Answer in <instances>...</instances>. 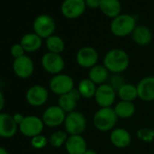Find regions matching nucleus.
<instances>
[{"mask_svg":"<svg viewBox=\"0 0 154 154\" xmlns=\"http://www.w3.org/2000/svg\"><path fill=\"white\" fill-rule=\"evenodd\" d=\"M0 154H9V153H8V151L5 148L0 147Z\"/></svg>","mask_w":154,"mask_h":154,"instance_id":"37","label":"nucleus"},{"mask_svg":"<svg viewBox=\"0 0 154 154\" xmlns=\"http://www.w3.org/2000/svg\"><path fill=\"white\" fill-rule=\"evenodd\" d=\"M10 53H11V55L16 59V58H19L23 55H25V49L23 48V46L19 44H15L12 45L11 47V50H10Z\"/></svg>","mask_w":154,"mask_h":154,"instance_id":"32","label":"nucleus"},{"mask_svg":"<svg viewBox=\"0 0 154 154\" xmlns=\"http://www.w3.org/2000/svg\"><path fill=\"white\" fill-rule=\"evenodd\" d=\"M49 97L47 89L40 85H35L31 86L26 94V99L29 105L33 107H40L46 103Z\"/></svg>","mask_w":154,"mask_h":154,"instance_id":"14","label":"nucleus"},{"mask_svg":"<svg viewBox=\"0 0 154 154\" xmlns=\"http://www.w3.org/2000/svg\"><path fill=\"white\" fill-rule=\"evenodd\" d=\"M110 141L114 147L124 149L131 144V135L126 129L114 128L110 133Z\"/></svg>","mask_w":154,"mask_h":154,"instance_id":"19","label":"nucleus"},{"mask_svg":"<svg viewBox=\"0 0 154 154\" xmlns=\"http://www.w3.org/2000/svg\"><path fill=\"white\" fill-rule=\"evenodd\" d=\"M85 154H98L94 149H88L86 151H85Z\"/></svg>","mask_w":154,"mask_h":154,"instance_id":"36","label":"nucleus"},{"mask_svg":"<svg viewBox=\"0 0 154 154\" xmlns=\"http://www.w3.org/2000/svg\"><path fill=\"white\" fill-rule=\"evenodd\" d=\"M138 98L144 102L154 101V76H146L137 84Z\"/></svg>","mask_w":154,"mask_h":154,"instance_id":"15","label":"nucleus"},{"mask_svg":"<svg viewBox=\"0 0 154 154\" xmlns=\"http://www.w3.org/2000/svg\"><path fill=\"white\" fill-rule=\"evenodd\" d=\"M88 78L96 85L107 84L110 78V72L105 68L103 64H96L89 69Z\"/></svg>","mask_w":154,"mask_h":154,"instance_id":"20","label":"nucleus"},{"mask_svg":"<svg viewBox=\"0 0 154 154\" xmlns=\"http://www.w3.org/2000/svg\"><path fill=\"white\" fill-rule=\"evenodd\" d=\"M45 128L42 118L36 115H27L18 126L19 131L26 137L33 138L42 134Z\"/></svg>","mask_w":154,"mask_h":154,"instance_id":"6","label":"nucleus"},{"mask_svg":"<svg viewBox=\"0 0 154 154\" xmlns=\"http://www.w3.org/2000/svg\"><path fill=\"white\" fill-rule=\"evenodd\" d=\"M49 89L57 95H63L74 89V82L72 77L66 73L54 75L49 82Z\"/></svg>","mask_w":154,"mask_h":154,"instance_id":"5","label":"nucleus"},{"mask_svg":"<svg viewBox=\"0 0 154 154\" xmlns=\"http://www.w3.org/2000/svg\"><path fill=\"white\" fill-rule=\"evenodd\" d=\"M116 115L118 118L121 119H129L135 113L136 107L133 103L131 102H125V101H120L118 102L114 108H113Z\"/></svg>","mask_w":154,"mask_h":154,"instance_id":"25","label":"nucleus"},{"mask_svg":"<svg viewBox=\"0 0 154 154\" xmlns=\"http://www.w3.org/2000/svg\"><path fill=\"white\" fill-rule=\"evenodd\" d=\"M68 133L63 131H56L53 132L48 138L49 144L54 148H60L65 145V142L68 139Z\"/></svg>","mask_w":154,"mask_h":154,"instance_id":"28","label":"nucleus"},{"mask_svg":"<svg viewBox=\"0 0 154 154\" xmlns=\"http://www.w3.org/2000/svg\"><path fill=\"white\" fill-rule=\"evenodd\" d=\"M137 136L139 137L140 140L145 141V142H149L154 140V130L151 129H140L137 131Z\"/></svg>","mask_w":154,"mask_h":154,"instance_id":"31","label":"nucleus"},{"mask_svg":"<svg viewBox=\"0 0 154 154\" xmlns=\"http://www.w3.org/2000/svg\"><path fill=\"white\" fill-rule=\"evenodd\" d=\"M18 125L15 122L13 115L6 112H0V137L8 139L16 135Z\"/></svg>","mask_w":154,"mask_h":154,"instance_id":"16","label":"nucleus"},{"mask_svg":"<svg viewBox=\"0 0 154 154\" xmlns=\"http://www.w3.org/2000/svg\"><path fill=\"white\" fill-rule=\"evenodd\" d=\"M100 9L107 17L113 19L122 14V4L120 0H101Z\"/></svg>","mask_w":154,"mask_h":154,"instance_id":"23","label":"nucleus"},{"mask_svg":"<svg viewBox=\"0 0 154 154\" xmlns=\"http://www.w3.org/2000/svg\"><path fill=\"white\" fill-rule=\"evenodd\" d=\"M5 96L3 94V93L1 92V90H0V112H2L4 107H5Z\"/></svg>","mask_w":154,"mask_h":154,"instance_id":"35","label":"nucleus"},{"mask_svg":"<svg viewBox=\"0 0 154 154\" xmlns=\"http://www.w3.org/2000/svg\"><path fill=\"white\" fill-rule=\"evenodd\" d=\"M132 41L140 46L148 45L152 41V33L150 29L145 26H137L131 35Z\"/></svg>","mask_w":154,"mask_h":154,"instance_id":"21","label":"nucleus"},{"mask_svg":"<svg viewBox=\"0 0 154 154\" xmlns=\"http://www.w3.org/2000/svg\"><path fill=\"white\" fill-rule=\"evenodd\" d=\"M63 124L68 135H82L86 129L87 121L82 112L74 111L66 114Z\"/></svg>","mask_w":154,"mask_h":154,"instance_id":"4","label":"nucleus"},{"mask_svg":"<svg viewBox=\"0 0 154 154\" xmlns=\"http://www.w3.org/2000/svg\"><path fill=\"white\" fill-rule=\"evenodd\" d=\"M103 65L112 74H121L130 65L128 54L120 48H113L108 51L103 57Z\"/></svg>","mask_w":154,"mask_h":154,"instance_id":"1","label":"nucleus"},{"mask_svg":"<svg viewBox=\"0 0 154 154\" xmlns=\"http://www.w3.org/2000/svg\"><path fill=\"white\" fill-rule=\"evenodd\" d=\"M48 143H49L48 139L42 134L31 138V145L33 146V148L36 149H41L45 148Z\"/></svg>","mask_w":154,"mask_h":154,"instance_id":"30","label":"nucleus"},{"mask_svg":"<svg viewBox=\"0 0 154 154\" xmlns=\"http://www.w3.org/2000/svg\"><path fill=\"white\" fill-rule=\"evenodd\" d=\"M25 117H26V116H24L22 113H19V112H17V113H15V114L13 115V119H14L15 122H16L18 126H19V125L21 124V122L24 121Z\"/></svg>","mask_w":154,"mask_h":154,"instance_id":"34","label":"nucleus"},{"mask_svg":"<svg viewBox=\"0 0 154 154\" xmlns=\"http://www.w3.org/2000/svg\"><path fill=\"white\" fill-rule=\"evenodd\" d=\"M86 8L95 9V8H100L101 5V0H85Z\"/></svg>","mask_w":154,"mask_h":154,"instance_id":"33","label":"nucleus"},{"mask_svg":"<svg viewBox=\"0 0 154 154\" xmlns=\"http://www.w3.org/2000/svg\"><path fill=\"white\" fill-rule=\"evenodd\" d=\"M117 95L121 99V101L132 103L135 99L138 98L137 86L126 83L117 91Z\"/></svg>","mask_w":154,"mask_h":154,"instance_id":"26","label":"nucleus"},{"mask_svg":"<svg viewBox=\"0 0 154 154\" xmlns=\"http://www.w3.org/2000/svg\"><path fill=\"white\" fill-rule=\"evenodd\" d=\"M66 113L58 105H52L46 108L42 115L45 126L55 128L64 123Z\"/></svg>","mask_w":154,"mask_h":154,"instance_id":"11","label":"nucleus"},{"mask_svg":"<svg viewBox=\"0 0 154 154\" xmlns=\"http://www.w3.org/2000/svg\"><path fill=\"white\" fill-rule=\"evenodd\" d=\"M76 89L80 94L81 97L85 99H91L94 98L97 90V85L94 83H93L89 78H85L78 83Z\"/></svg>","mask_w":154,"mask_h":154,"instance_id":"24","label":"nucleus"},{"mask_svg":"<svg viewBox=\"0 0 154 154\" xmlns=\"http://www.w3.org/2000/svg\"><path fill=\"white\" fill-rule=\"evenodd\" d=\"M64 147L68 154H85L88 149L87 142L82 135H69Z\"/></svg>","mask_w":154,"mask_h":154,"instance_id":"18","label":"nucleus"},{"mask_svg":"<svg viewBox=\"0 0 154 154\" xmlns=\"http://www.w3.org/2000/svg\"><path fill=\"white\" fill-rule=\"evenodd\" d=\"M12 68L17 77L21 79H27L34 73L35 63L31 57L25 54L19 58L14 59Z\"/></svg>","mask_w":154,"mask_h":154,"instance_id":"13","label":"nucleus"},{"mask_svg":"<svg viewBox=\"0 0 154 154\" xmlns=\"http://www.w3.org/2000/svg\"><path fill=\"white\" fill-rule=\"evenodd\" d=\"M86 5L85 0H63L61 5L62 15L68 19L80 17L85 11Z\"/></svg>","mask_w":154,"mask_h":154,"instance_id":"12","label":"nucleus"},{"mask_svg":"<svg viewBox=\"0 0 154 154\" xmlns=\"http://www.w3.org/2000/svg\"><path fill=\"white\" fill-rule=\"evenodd\" d=\"M136 26V19L134 17L129 14H121L112 20L110 29L113 35L125 37L131 35Z\"/></svg>","mask_w":154,"mask_h":154,"instance_id":"3","label":"nucleus"},{"mask_svg":"<svg viewBox=\"0 0 154 154\" xmlns=\"http://www.w3.org/2000/svg\"><path fill=\"white\" fill-rule=\"evenodd\" d=\"M20 45L23 46L26 52L34 53L41 48L43 45V39L35 33H27L22 36Z\"/></svg>","mask_w":154,"mask_h":154,"instance_id":"22","label":"nucleus"},{"mask_svg":"<svg viewBox=\"0 0 154 154\" xmlns=\"http://www.w3.org/2000/svg\"><path fill=\"white\" fill-rule=\"evenodd\" d=\"M41 64L46 72L56 75L62 73L63 70L64 69L65 63L61 54L47 52L42 56Z\"/></svg>","mask_w":154,"mask_h":154,"instance_id":"8","label":"nucleus"},{"mask_svg":"<svg viewBox=\"0 0 154 154\" xmlns=\"http://www.w3.org/2000/svg\"><path fill=\"white\" fill-rule=\"evenodd\" d=\"M34 33L42 39H47L54 35L55 31V23L54 18L46 14L38 16L33 23Z\"/></svg>","mask_w":154,"mask_h":154,"instance_id":"7","label":"nucleus"},{"mask_svg":"<svg viewBox=\"0 0 154 154\" xmlns=\"http://www.w3.org/2000/svg\"><path fill=\"white\" fill-rule=\"evenodd\" d=\"M118 119L113 108H100L93 117V123L100 131H112L115 128Z\"/></svg>","mask_w":154,"mask_h":154,"instance_id":"2","label":"nucleus"},{"mask_svg":"<svg viewBox=\"0 0 154 154\" xmlns=\"http://www.w3.org/2000/svg\"><path fill=\"white\" fill-rule=\"evenodd\" d=\"M81 98L80 94L77 91V89L72 90L70 93L60 95L58 98V106L64 111V112L70 113L72 112L75 111V108L77 106V102Z\"/></svg>","mask_w":154,"mask_h":154,"instance_id":"17","label":"nucleus"},{"mask_svg":"<svg viewBox=\"0 0 154 154\" xmlns=\"http://www.w3.org/2000/svg\"><path fill=\"white\" fill-rule=\"evenodd\" d=\"M75 59L77 64L80 67L85 69H91L97 64L99 60V54L95 48L92 46H85L77 51Z\"/></svg>","mask_w":154,"mask_h":154,"instance_id":"9","label":"nucleus"},{"mask_svg":"<svg viewBox=\"0 0 154 154\" xmlns=\"http://www.w3.org/2000/svg\"><path fill=\"white\" fill-rule=\"evenodd\" d=\"M117 92L108 84H103L97 86L94 95V100L100 108L112 107L116 100Z\"/></svg>","mask_w":154,"mask_h":154,"instance_id":"10","label":"nucleus"},{"mask_svg":"<svg viewBox=\"0 0 154 154\" xmlns=\"http://www.w3.org/2000/svg\"><path fill=\"white\" fill-rule=\"evenodd\" d=\"M107 84L110 85L117 92L126 83H125L124 77L122 76V74H112V75H110V78H109Z\"/></svg>","mask_w":154,"mask_h":154,"instance_id":"29","label":"nucleus"},{"mask_svg":"<svg viewBox=\"0 0 154 154\" xmlns=\"http://www.w3.org/2000/svg\"><path fill=\"white\" fill-rule=\"evenodd\" d=\"M45 45H46V48L48 49V52L58 54L63 52L64 47H65L63 40L60 36L54 35L45 39Z\"/></svg>","mask_w":154,"mask_h":154,"instance_id":"27","label":"nucleus"}]
</instances>
